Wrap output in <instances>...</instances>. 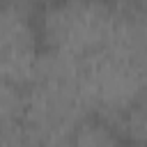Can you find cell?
Instances as JSON below:
<instances>
[{"mask_svg":"<svg viewBox=\"0 0 147 147\" xmlns=\"http://www.w3.org/2000/svg\"><path fill=\"white\" fill-rule=\"evenodd\" d=\"M119 14L113 0H53L34 14L41 51L80 60L110 39Z\"/></svg>","mask_w":147,"mask_h":147,"instance_id":"6da1fadb","label":"cell"},{"mask_svg":"<svg viewBox=\"0 0 147 147\" xmlns=\"http://www.w3.org/2000/svg\"><path fill=\"white\" fill-rule=\"evenodd\" d=\"M39 60L41 41L34 11L0 0V78L28 87L37 76Z\"/></svg>","mask_w":147,"mask_h":147,"instance_id":"7a4b0ae2","label":"cell"},{"mask_svg":"<svg viewBox=\"0 0 147 147\" xmlns=\"http://www.w3.org/2000/svg\"><path fill=\"white\" fill-rule=\"evenodd\" d=\"M23 90L0 78V145H28L23 131Z\"/></svg>","mask_w":147,"mask_h":147,"instance_id":"3957f363","label":"cell"},{"mask_svg":"<svg viewBox=\"0 0 147 147\" xmlns=\"http://www.w3.org/2000/svg\"><path fill=\"white\" fill-rule=\"evenodd\" d=\"M69 145H85V147H110V145H122L115 126L94 113H87L74 129Z\"/></svg>","mask_w":147,"mask_h":147,"instance_id":"277c9868","label":"cell"},{"mask_svg":"<svg viewBox=\"0 0 147 147\" xmlns=\"http://www.w3.org/2000/svg\"><path fill=\"white\" fill-rule=\"evenodd\" d=\"M7 2H14V5H18V7H23V9H30V11H39V9H44L46 5H51L53 0H7Z\"/></svg>","mask_w":147,"mask_h":147,"instance_id":"5b68a950","label":"cell"}]
</instances>
